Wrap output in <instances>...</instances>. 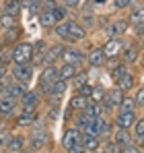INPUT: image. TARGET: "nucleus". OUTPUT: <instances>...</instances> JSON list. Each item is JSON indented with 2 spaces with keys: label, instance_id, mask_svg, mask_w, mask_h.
<instances>
[{
  "label": "nucleus",
  "instance_id": "obj_1",
  "mask_svg": "<svg viewBox=\"0 0 144 153\" xmlns=\"http://www.w3.org/2000/svg\"><path fill=\"white\" fill-rule=\"evenodd\" d=\"M33 54H35L33 46L21 42V44H17L12 48V60H15V64H27V62L33 60Z\"/></svg>",
  "mask_w": 144,
  "mask_h": 153
},
{
  "label": "nucleus",
  "instance_id": "obj_2",
  "mask_svg": "<svg viewBox=\"0 0 144 153\" xmlns=\"http://www.w3.org/2000/svg\"><path fill=\"white\" fill-rule=\"evenodd\" d=\"M62 145H64V149L70 153L74 147H78V145H82V132H80V128L76 126H70L66 132H64V139H62Z\"/></svg>",
  "mask_w": 144,
  "mask_h": 153
},
{
  "label": "nucleus",
  "instance_id": "obj_3",
  "mask_svg": "<svg viewBox=\"0 0 144 153\" xmlns=\"http://www.w3.org/2000/svg\"><path fill=\"white\" fill-rule=\"evenodd\" d=\"M12 76H15L19 83L27 85V83L33 79V64H31V62H27V64H17V66L12 68Z\"/></svg>",
  "mask_w": 144,
  "mask_h": 153
},
{
  "label": "nucleus",
  "instance_id": "obj_4",
  "mask_svg": "<svg viewBox=\"0 0 144 153\" xmlns=\"http://www.w3.org/2000/svg\"><path fill=\"white\" fill-rule=\"evenodd\" d=\"M56 79H58V68H56V66H51V64L46 66V68H43V73H41V76H39V89H46V91H48L49 85H51Z\"/></svg>",
  "mask_w": 144,
  "mask_h": 153
},
{
  "label": "nucleus",
  "instance_id": "obj_5",
  "mask_svg": "<svg viewBox=\"0 0 144 153\" xmlns=\"http://www.w3.org/2000/svg\"><path fill=\"white\" fill-rule=\"evenodd\" d=\"M123 50V42L121 39H115V37H111L107 44H105V48H103V54H105V58H118Z\"/></svg>",
  "mask_w": 144,
  "mask_h": 153
},
{
  "label": "nucleus",
  "instance_id": "obj_6",
  "mask_svg": "<svg viewBox=\"0 0 144 153\" xmlns=\"http://www.w3.org/2000/svg\"><path fill=\"white\" fill-rule=\"evenodd\" d=\"M60 58L64 60V64H74V66L82 64V60H84V56H82L80 52H78V50H72V48H64Z\"/></svg>",
  "mask_w": 144,
  "mask_h": 153
},
{
  "label": "nucleus",
  "instance_id": "obj_7",
  "mask_svg": "<svg viewBox=\"0 0 144 153\" xmlns=\"http://www.w3.org/2000/svg\"><path fill=\"white\" fill-rule=\"evenodd\" d=\"M123 97H126V95H123V91H121L120 87L107 91V93H105V100H103V102H105V108H118Z\"/></svg>",
  "mask_w": 144,
  "mask_h": 153
},
{
  "label": "nucleus",
  "instance_id": "obj_8",
  "mask_svg": "<svg viewBox=\"0 0 144 153\" xmlns=\"http://www.w3.org/2000/svg\"><path fill=\"white\" fill-rule=\"evenodd\" d=\"M25 91H27V89H25L23 83H10V85L4 89V93H6L4 97H10V100H21V97L25 95Z\"/></svg>",
  "mask_w": 144,
  "mask_h": 153
},
{
  "label": "nucleus",
  "instance_id": "obj_9",
  "mask_svg": "<svg viewBox=\"0 0 144 153\" xmlns=\"http://www.w3.org/2000/svg\"><path fill=\"white\" fill-rule=\"evenodd\" d=\"M128 27H130V23H128V21H115V23L107 25L105 33H107L109 37H115V35H123V33L128 31Z\"/></svg>",
  "mask_w": 144,
  "mask_h": 153
},
{
  "label": "nucleus",
  "instance_id": "obj_10",
  "mask_svg": "<svg viewBox=\"0 0 144 153\" xmlns=\"http://www.w3.org/2000/svg\"><path fill=\"white\" fill-rule=\"evenodd\" d=\"M136 120H138V118H136V110H134V112H120V114H118V118H115L118 126H121V128L132 126Z\"/></svg>",
  "mask_w": 144,
  "mask_h": 153
},
{
  "label": "nucleus",
  "instance_id": "obj_11",
  "mask_svg": "<svg viewBox=\"0 0 144 153\" xmlns=\"http://www.w3.org/2000/svg\"><path fill=\"white\" fill-rule=\"evenodd\" d=\"M105 54H103V50L101 48H91V52H89V64L91 66H103L105 64Z\"/></svg>",
  "mask_w": 144,
  "mask_h": 153
},
{
  "label": "nucleus",
  "instance_id": "obj_12",
  "mask_svg": "<svg viewBox=\"0 0 144 153\" xmlns=\"http://www.w3.org/2000/svg\"><path fill=\"white\" fill-rule=\"evenodd\" d=\"M35 108H25L23 112H21V116L17 118V122H19V126H29V124H33L35 122Z\"/></svg>",
  "mask_w": 144,
  "mask_h": 153
},
{
  "label": "nucleus",
  "instance_id": "obj_13",
  "mask_svg": "<svg viewBox=\"0 0 144 153\" xmlns=\"http://www.w3.org/2000/svg\"><path fill=\"white\" fill-rule=\"evenodd\" d=\"M113 143L118 145V147H123V145H128V143H132V137H130V132H128V128H118L115 132H113Z\"/></svg>",
  "mask_w": 144,
  "mask_h": 153
},
{
  "label": "nucleus",
  "instance_id": "obj_14",
  "mask_svg": "<svg viewBox=\"0 0 144 153\" xmlns=\"http://www.w3.org/2000/svg\"><path fill=\"white\" fill-rule=\"evenodd\" d=\"M82 147L84 151H97L101 147V141L97 134H82Z\"/></svg>",
  "mask_w": 144,
  "mask_h": 153
},
{
  "label": "nucleus",
  "instance_id": "obj_15",
  "mask_svg": "<svg viewBox=\"0 0 144 153\" xmlns=\"http://www.w3.org/2000/svg\"><path fill=\"white\" fill-rule=\"evenodd\" d=\"M15 108H17V100L0 97V116H8V114H12Z\"/></svg>",
  "mask_w": 144,
  "mask_h": 153
},
{
  "label": "nucleus",
  "instance_id": "obj_16",
  "mask_svg": "<svg viewBox=\"0 0 144 153\" xmlns=\"http://www.w3.org/2000/svg\"><path fill=\"white\" fill-rule=\"evenodd\" d=\"M134 85H136V76L130 75V73H126V75H121L118 79V87H120L121 91H130Z\"/></svg>",
  "mask_w": 144,
  "mask_h": 153
},
{
  "label": "nucleus",
  "instance_id": "obj_17",
  "mask_svg": "<svg viewBox=\"0 0 144 153\" xmlns=\"http://www.w3.org/2000/svg\"><path fill=\"white\" fill-rule=\"evenodd\" d=\"M87 33H84V27L78 25V23H68V33H66V37H70V39H82Z\"/></svg>",
  "mask_w": 144,
  "mask_h": 153
},
{
  "label": "nucleus",
  "instance_id": "obj_18",
  "mask_svg": "<svg viewBox=\"0 0 144 153\" xmlns=\"http://www.w3.org/2000/svg\"><path fill=\"white\" fill-rule=\"evenodd\" d=\"M23 108H35L39 103V93L37 91H25V95L21 97Z\"/></svg>",
  "mask_w": 144,
  "mask_h": 153
},
{
  "label": "nucleus",
  "instance_id": "obj_19",
  "mask_svg": "<svg viewBox=\"0 0 144 153\" xmlns=\"http://www.w3.org/2000/svg\"><path fill=\"white\" fill-rule=\"evenodd\" d=\"M138 46H130L126 50H121V56H123V64H134L138 60Z\"/></svg>",
  "mask_w": 144,
  "mask_h": 153
},
{
  "label": "nucleus",
  "instance_id": "obj_20",
  "mask_svg": "<svg viewBox=\"0 0 144 153\" xmlns=\"http://www.w3.org/2000/svg\"><path fill=\"white\" fill-rule=\"evenodd\" d=\"M8 151H15V153H19V151H23L25 149V137H21V134H15V137H10V141H8Z\"/></svg>",
  "mask_w": 144,
  "mask_h": 153
},
{
  "label": "nucleus",
  "instance_id": "obj_21",
  "mask_svg": "<svg viewBox=\"0 0 144 153\" xmlns=\"http://www.w3.org/2000/svg\"><path fill=\"white\" fill-rule=\"evenodd\" d=\"M19 13H21V2H19V0H6V2H4V15L17 17Z\"/></svg>",
  "mask_w": 144,
  "mask_h": 153
},
{
  "label": "nucleus",
  "instance_id": "obj_22",
  "mask_svg": "<svg viewBox=\"0 0 144 153\" xmlns=\"http://www.w3.org/2000/svg\"><path fill=\"white\" fill-rule=\"evenodd\" d=\"M74 75H76V66L74 64H64V66L58 68V79H62V81H68Z\"/></svg>",
  "mask_w": 144,
  "mask_h": 153
},
{
  "label": "nucleus",
  "instance_id": "obj_23",
  "mask_svg": "<svg viewBox=\"0 0 144 153\" xmlns=\"http://www.w3.org/2000/svg\"><path fill=\"white\" fill-rule=\"evenodd\" d=\"M95 132H97V137H103V134L111 132V124L105 118H95Z\"/></svg>",
  "mask_w": 144,
  "mask_h": 153
},
{
  "label": "nucleus",
  "instance_id": "obj_24",
  "mask_svg": "<svg viewBox=\"0 0 144 153\" xmlns=\"http://www.w3.org/2000/svg\"><path fill=\"white\" fill-rule=\"evenodd\" d=\"M48 91L51 93V97H58V95H62V93L66 91V81H62V79H56V81L49 85Z\"/></svg>",
  "mask_w": 144,
  "mask_h": 153
},
{
  "label": "nucleus",
  "instance_id": "obj_25",
  "mask_svg": "<svg viewBox=\"0 0 144 153\" xmlns=\"http://www.w3.org/2000/svg\"><path fill=\"white\" fill-rule=\"evenodd\" d=\"M134 137H136V143L144 147V118L134 122Z\"/></svg>",
  "mask_w": 144,
  "mask_h": 153
},
{
  "label": "nucleus",
  "instance_id": "obj_26",
  "mask_svg": "<svg viewBox=\"0 0 144 153\" xmlns=\"http://www.w3.org/2000/svg\"><path fill=\"white\" fill-rule=\"evenodd\" d=\"M89 102H91L89 97H84V95L76 93V95L70 100V108H72V110H84V108L89 105Z\"/></svg>",
  "mask_w": 144,
  "mask_h": 153
},
{
  "label": "nucleus",
  "instance_id": "obj_27",
  "mask_svg": "<svg viewBox=\"0 0 144 153\" xmlns=\"http://www.w3.org/2000/svg\"><path fill=\"white\" fill-rule=\"evenodd\" d=\"M39 23H41V27H54V23H56L54 13L51 10H41L39 13Z\"/></svg>",
  "mask_w": 144,
  "mask_h": 153
},
{
  "label": "nucleus",
  "instance_id": "obj_28",
  "mask_svg": "<svg viewBox=\"0 0 144 153\" xmlns=\"http://www.w3.org/2000/svg\"><path fill=\"white\" fill-rule=\"evenodd\" d=\"M72 81H74V87H76V91H78V89H82V87L89 83V73H87V71L76 73V75L72 76Z\"/></svg>",
  "mask_w": 144,
  "mask_h": 153
},
{
  "label": "nucleus",
  "instance_id": "obj_29",
  "mask_svg": "<svg viewBox=\"0 0 144 153\" xmlns=\"http://www.w3.org/2000/svg\"><path fill=\"white\" fill-rule=\"evenodd\" d=\"M136 110V102L134 97H123L120 103V112H134Z\"/></svg>",
  "mask_w": 144,
  "mask_h": 153
},
{
  "label": "nucleus",
  "instance_id": "obj_30",
  "mask_svg": "<svg viewBox=\"0 0 144 153\" xmlns=\"http://www.w3.org/2000/svg\"><path fill=\"white\" fill-rule=\"evenodd\" d=\"M105 93H107V91H105L103 87L95 85L93 91H91V100H93V102H103V100H105Z\"/></svg>",
  "mask_w": 144,
  "mask_h": 153
},
{
  "label": "nucleus",
  "instance_id": "obj_31",
  "mask_svg": "<svg viewBox=\"0 0 144 153\" xmlns=\"http://www.w3.org/2000/svg\"><path fill=\"white\" fill-rule=\"evenodd\" d=\"M43 143H46V139H39V137H33V134H31V139H29L31 151H39V149H43Z\"/></svg>",
  "mask_w": 144,
  "mask_h": 153
},
{
  "label": "nucleus",
  "instance_id": "obj_32",
  "mask_svg": "<svg viewBox=\"0 0 144 153\" xmlns=\"http://www.w3.org/2000/svg\"><path fill=\"white\" fill-rule=\"evenodd\" d=\"M51 13H54V19H56V23H60V21H66V8H64V6H56Z\"/></svg>",
  "mask_w": 144,
  "mask_h": 153
},
{
  "label": "nucleus",
  "instance_id": "obj_33",
  "mask_svg": "<svg viewBox=\"0 0 144 153\" xmlns=\"http://www.w3.org/2000/svg\"><path fill=\"white\" fill-rule=\"evenodd\" d=\"M126 73H128L126 64H118V66H113V68H111V76H113L115 81H118V79H120L121 75H126Z\"/></svg>",
  "mask_w": 144,
  "mask_h": 153
},
{
  "label": "nucleus",
  "instance_id": "obj_34",
  "mask_svg": "<svg viewBox=\"0 0 144 153\" xmlns=\"http://www.w3.org/2000/svg\"><path fill=\"white\" fill-rule=\"evenodd\" d=\"M120 153H140V145L138 143H128V145L121 147Z\"/></svg>",
  "mask_w": 144,
  "mask_h": 153
},
{
  "label": "nucleus",
  "instance_id": "obj_35",
  "mask_svg": "<svg viewBox=\"0 0 144 153\" xmlns=\"http://www.w3.org/2000/svg\"><path fill=\"white\" fill-rule=\"evenodd\" d=\"M54 33L58 35V37H66V33H68V21H62V25H58L54 29Z\"/></svg>",
  "mask_w": 144,
  "mask_h": 153
},
{
  "label": "nucleus",
  "instance_id": "obj_36",
  "mask_svg": "<svg viewBox=\"0 0 144 153\" xmlns=\"http://www.w3.org/2000/svg\"><path fill=\"white\" fill-rule=\"evenodd\" d=\"M0 25L6 27V29L15 27V17H10V15H2V17H0Z\"/></svg>",
  "mask_w": 144,
  "mask_h": 153
},
{
  "label": "nucleus",
  "instance_id": "obj_37",
  "mask_svg": "<svg viewBox=\"0 0 144 153\" xmlns=\"http://www.w3.org/2000/svg\"><path fill=\"white\" fill-rule=\"evenodd\" d=\"M10 141V132L8 130H0V147H6Z\"/></svg>",
  "mask_w": 144,
  "mask_h": 153
},
{
  "label": "nucleus",
  "instance_id": "obj_38",
  "mask_svg": "<svg viewBox=\"0 0 144 153\" xmlns=\"http://www.w3.org/2000/svg\"><path fill=\"white\" fill-rule=\"evenodd\" d=\"M132 21H134V23H144V8H138V10L134 13Z\"/></svg>",
  "mask_w": 144,
  "mask_h": 153
},
{
  "label": "nucleus",
  "instance_id": "obj_39",
  "mask_svg": "<svg viewBox=\"0 0 144 153\" xmlns=\"http://www.w3.org/2000/svg\"><path fill=\"white\" fill-rule=\"evenodd\" d=\"M134 102H136V105H144V87L136 91V97H134Z\"/></svg>",
  "mask_w": 144,
  "mask_h": 153
},
{
  "label": "nucleus",
  "instance_id": "obj_40",
  "mask_svg": "<svg viewBox=\"0 0 144 153\" xmlns=\"http://www.w3.org/2000/svg\"><path fill=\"white\" fill-rule=\"evenodd\" d=\"M120 151H121L120 147H118L115 143H111V145H107V151H105V153H120Z\"/></svg>",
  "mask_w": 144,
  "mask_h": 153
},
{
  "label": "nucleus",
  "instance_id": "obj_41",
  "mask_svg": "<svg viewBox=\"0 0 144 153\" xmlns=\"http://www.w3.org/2000/svg\"><path fill=\"white\" fill-rule=\"evenodd\" d=\"M130 4V0H115V8H126Z\"/></svg>",
  "mask_w": 144,
  "mask_h": 153
},
{
  "label": "nucleus",
  "instance_id": "obj_42",
  "mask_svg": "<svg viewBox=\"0 0 144 153\" xmlns=\"http://www.w3.org/2000/svg\"><path fill=\"white\" fill-rule=\"evenodd\" d=\"M144 33V23H136V35H142Z\"/></svg>",
  "mask_w": 144,
  "mask_h": 153
},
{
  "label": "nucleus",
  "instance_id": "obj_43",
  "mask_svg": "<svg viewBox=\"0 0 144 153\" xmlns=\"http://www.w3.org/2000/svg\"><path fill=\"white\" fill-rule=\"evenodd\" d=\"M66 6H70V8H76V6H78V0H66Z\"/></svg>",
  "mask_w": 144,
  "mask_h": 153
},
{
  "label": "nucleus",
  "instance_id": "obj_44",
  "mask_svg": "<svg viewBox=\"0 0 144 153\" xmlns=\"http://www.w3.org/2000/svg\"><path fill=\"white\" fill-rule=\"evenodd\" d=\"M23 153H35V151H27V149H25V151H23Z\"/></svg>",
  "mask_w": 144,
  "mask_h": 153
},
{
  "label": "nucleus",
  "instance_id": "obj_45",
  "mask_svg": "<svg viewBox=\"0 0 144 153\" xmlns=\"http://www.w3.org/2000/svg\"><path fill=\"white\" fill-rule=\"evenodd\" d=\"M2 64H4V62H2V58H0V66H2Z\"/></svg>",
  "mask_w": 144,
  "mask_h": 153
},
{
  "label": "nucleus",
  "instance_id": "obj_46",
  "mask_svg": "<svg viewBox=\"0 0 144 153\" xmlns=\"http://www.w3.org/2000/svg\"><path fill=\"white\" fill-rule=\"evenodd\" d=\"M142 64H144V54H142Z\"/></svg>",
  "mask_w": 144,
  "mask_h": 153
},
{
  "label": "nucleus",
  "instance_id": "obj_47",
  "mask_svg": "<svg viewBox=\"0 0 144 153\" xmlns=\"http://www.w3.org/2000/svg\"><path fill=\"white\" fill-rule=\"evenodd\" d=\"M4 153H15V151H4Z\"/></svg>",
  "mask_w": 144,
  "mask_h": 153
},
{
  "label": "nucleus",
  "instance_id": "obj_48",
  "mask_svg": "<svg viewBox=\"0 0 144 153\" xmlns=\"http://www.w3.org/2000/svg\"><path fill=\"white\" fill-rule=\"evenodd\" d=\"M49 153H56V151H49Z\"/></svg>",
  "mask_w": 144,
  "mask_h": 153
},
{
  "label": "nucleus",
  "instance_id": "obj_49",
  "mask_svg": "<svg viewBox=\"0 0 144 153\" xmlns=\"http://www.w3.org/2000/svg\"><path fill=\"white\" fill-rule=\"evenodd\" d=\"M0 17H2V15H0Z\"/></svg>",
  "mask_w": 144,
  "mask_h": 153
}]
</instances>
